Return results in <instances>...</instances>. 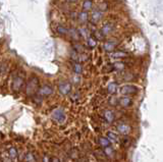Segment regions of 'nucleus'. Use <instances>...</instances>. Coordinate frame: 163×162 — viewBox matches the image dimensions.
<instances>
[{"mask_svg": "<svg viewBox=\"0 0 163 162\" xmlns=\"http://www.w3.org/2000/svg\"><path fill=\"white\" fill-rule=\"evenodd\" d=\"M39 88V81L36 77H32L27 84V94L28 95H33L36 92ZM39 91V90H38Z\"/></svg>", "mask_w": 163, "mask_h": 162, "instance_id": "f257e3e1", "label": "nucleus"}, {"mask_svg": "<svg viewBox=\"0 0 163 162\" xmlns=\"http://www.w3.org/2000/svg\"><path fill=\"white\" fill-rule=\"evenodd\" d=\"M52 118L54 120L58 121V123H64L65 118H66V115H65V113L62 109L57 108V109L53 110V112H52Z\"/></svg>", "mask_w": 163, "mask_h": 162, "instance_id": "f03ea898", "label": "nucleus"}, {"mask_svg": "<svg viewBox=\"0 0 163 162\" xmlns=\"http://www.w3.org/2000/svg\"><path fill=\"white\" fill-rule=\"evenodd\" d=\"M137 91H138V89L133 85H124L120 89V93L122 95H133L136 94Z\"/></svg>", "mask_w": 163, "mask_h": 162, "instance_id": "7ed1b4c3", "label": "nucleus"}, {"mask_svg": "<svg viewBox=\"0 0 163 162\" xmlns=\"http://www.w3.org/2000/svg\"><path fill=\"white\" fill-rule=\"evenodd\" d=\"M58 90H59V92H60L61 94L67 95L68 93L70 92V90H71V86H70V84L66 83V82H63V83L59 84Z\"/></svg>", "mask_w": 163, "mask_h": 162, "instance_id": "20e7f679", "label": "nucleus"}, {"mask_svg": "<svg viewBox=\"0 0 163 162\" xmlns=\"http://www.w3.org/2000/svg\"><path fill=\"white\" fill-rule=\"evenodd\" d=\"M52 92H53L52 88L48 85H45L39 89V94H40L41 96H49V95L52 94Z\"/></svg>", "mask_w": 163, "mask_h": 162, "instance_id": "39448f33", "label": "nucleus"}, {"mask_svg": "<svg viewBox=\"0 0 163 162\" xmlns=\"http://www.w3.org/2000/svg\"><path fill=\"white\" fill-rule=\"evenodd\" d=\"M102 17V11H100V9H95L93 10V12H92V15H91V19L93 22H98L100 21V19Z\"/></svg>", "mask_w": 163, "mask_h": 162, "instance_id": "423d86ee", "label": "nucleus"}, {"mask_svg": "<svg viewBox=\"0 0 163 162\" xmlns=\"http://www.w3.org/2000/svg\"><path fill=\"white\" fill-rule=\"evenodd\" d=\"M118 103H119V105L123 106V107H127V106H129L132 104V99L127 98V97H122V98L118 100Z\"/></svg>", "mask_w": 163, "mask_h": 162, "instance_id": "0eeeda50", "label": "nucleus"}, {"mask_svg": "<svg viewBox=\"0 0 163 162\" xmlns=\"http://www.w3.org/2000/svg\"><path fill=\"white\" fill-rule=\"evenodd\" d=\"M112 30H113V26H112L111 24H105V25L102 27L101 32L104 35H107V34H109V33H111Z\"/></svg>", "mask_w": 163, "mask_h": 162, "instance_id": "6e6552de", "label": "nucleus"}, {"mask_svg": "<svg viewBox=\"0 0 163 162\" xmlns=\"http://www.w3.org/2000/svg\"><path fill=\"white\" fill-rule=\"evenodd\" d=\"M23 84H24L23 79H21V77H16L14 80V86H12V87H14V89L16 90V89L21 88V86L23 85Z\"/></svg>", "mask_w": 163, "mask_h": 162, "instance_id": "1a4fd4ad", "label": "nucleus"}, {"mask_svg": "<svg viewBox=\"0 0 163 162\" xmlns=\"http://www.w3.org/2000/svg\"><path fill=\"white\" fill-rule=\"evenodd\" d=\"M104 118L106 119L108 123H111L114 119V114L110 110H105L104 111Z\"/></svg>", "mask_w": 163, "mask_h": 162, "instance_id": "9d476101", "label": "nucleus"}, {"mask_svg": "<svg viewBox=\"0 0 163 162\" xmlns=\"http://www.w3.org/2000/svg\"><path fill=\"white\" fill-rule=\"evenodd\" d=\"M104 48H105V50H107V51H112L115 48V42H113V41L106 42V43L104 44Z\"/></svg>", "mask_w": 163, "mask_h": 162, "instance_id": "9b49d317", "label": "nucleus"}, {"mask_svg": "<svg viewBox=\"0 0 163 162\" xmlns=\"http://www.w3.org/2000/svg\"><path fill=\"white\" fill-rule=\"evenodd\" d=\"M99 144H100V146H102V147L107 148V147H109L110 142L108 139H106V138H100V139H99Z\"/></svg>", "mask_w": 163, "mask_h": 162, "instance_id": "f8f14e48", "label": "nucleus"}, {"mask_svg": "<svg viewBox=\"0 0 163 162\" xmlns=\"http://www.w3.org/2000/svg\"><path fill=\"white\" fill-rule=\"evenodd\" d=\"M117 128H118V130H119L120 133H122V134H124V133H127L129 132V126L127 125H119L117 126Z\"/></svg>", "mask_w": 163, "mask_h": 162, "instance_id": "ddd939ff", "label": "nucleus"}, {"mask_svg": "<svg viewBox=\"0 0 163 162\" xmlns=\"http://www.w3.org/2000/svg\"><path fill=\"white\" fill-rule=\"evenodd\" d=\"M79 19H80V21L81 22H86L88 19V14H87V12H81V13H79Z\"/></svg>", "mask_w": 163, "mask_h": 162, "instance_id": "4468645a", "label": "nucleus"}, {"mask_svg": "<svg viewBox=\"0 0 163 162\" xmlns=\"http://www.w3.org/2000/svg\"><path fill=\"white\" fill-rule=\"evenodd\" d=\"M92 5H93V3H92L91 1H84V3H83V8L85 10H88V9H90V8L92 7Z\"/></svg>", "mask_w": 163, "mask_h": 162, "instance_id": "2eb2a0df", "label": "nucleus"}, {"mask_svg": "<svg viewBox=\"0 0 163 162\" xmlns=\"http://www.w3.org/2000/svg\"><path fill=\"white\" fill-rule=\"evenodd\" d=\"M74 70L76 74H81L82 72V65L80 63H74Z\"/></svg>", "mask_w": 163, "mask_h": 162, "instance_id": "dca6fc26", "label": "nucleus"}, {"mask_svg": "<svg viewBox=\"0 0 163 162\" xmlns=\"http://www.w3.org/2000/svg\"><path fill=\"white\" fill-rule=\"evenodd\" d=\"M8 153H9L10 158H15V157L17 156V152H16V149H15V148H10Z\"/></svg>", "mask_w": 163, "mask_h": 162, "instance_id": "f3484780", "label": "nucleus"}, {"mask_svg": "<svg viewBox=\"0 0 163 162\" xmlns=\"http://www.w3.org/2000/svg\"><path fill=\"white\" fill-rule=\"evenodd\" d=\"M57 32L60 33V34H66V33L68 32V31H67V29H66V28H64V27H62V26H58V27H57Z\"/></svg>", "mask_w": 163, "mask_h": 162, "instance_id": "a211bd4d", "label": "nucleus"}, {"mask_svg": "<svg viewBox=\"0 0 163 162\" xmlns=\"http://www.w3.org/2000/svg\"><path fill=\"white\" fill-rule=\"evenodd\" d=\"M26 160H27L28 162H34L35 158H34V156H33V154H31V153L27 154V156H26Z\"/></svg>", "mask_w": 163, "mask_h": 162, "instance_id": "6ab92c4d", "label": "nucleus"}, {"mask_svg": "<svg viewBox=\"0 0 163 162\" xmlns=\"http://www.w3.org/2000/svg\"><path fill=\"white\" fill-rule=\"evenodd\" d=\"M124 55L125 54L123 52H120V51H118V52L113 53V54H112V56H113V57H123Z\"/></svg>", "mask_w": 163, "mask_h": 162, "instance_id": "aec40b11", "label": "nucleus"}, {"mask_svg": "<svg viewBox=\"0 0 163 162\" xmlns=\"http://www.w3.org/2000/svg\"><path fill=\"white\" fill-rule=\"evenodd\" d=\"M88 43H89V46H90V47H95V46H96V41H95V39H89Z\"/></svg>", "mask_w": 163, "mask_h": 162, "instance_id": "412c9836", "label": "nucleus"}, {"mask_svg": "<svg viewBox=\"0 0 163 162\" xmlns=\"http://www.w3.org/2000/svg\"><path fill=\"white\" fill-rule=\"evenodd\" d=\"M115 87H116L115 84H113V83L110 84V85L108 86V91H109L110 93H113L114 91H115V90H114V89H115Z\"/></svg>", "mask_w": 163, "mask_h": 162, "instance_id": "4be33fe9", "label": "nucleus"}, {"mask_svg": "<svg viewBox=\"0 0 163 162\" xmlns=\"http://www.w3.org/2000/svg\"><path fill=\"white\" fill-rule=\"evenodd\" d=\"M51 162H60V161H59L58 158H55V157H53V158L51 159Z\"/></svg>", "mask_w": 163, "mask_h": 162, "instance_id": "5701e85b", "label": "nucleus"}]
</instances>
